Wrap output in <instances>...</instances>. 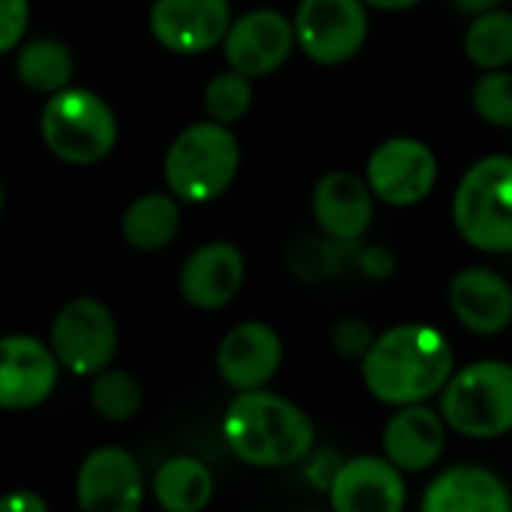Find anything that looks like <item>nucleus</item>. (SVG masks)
Returning <instances> with one entry per match:
<instances>
[{
    "mask_svg": "<svg viewBox=\"0 0 512 512\" xmlns=\"http://www.w3.org/2000/svg\"><path fill=\"white\" fill-rule=\"evenodd\" d=\"M440 392V416L452 431L479 440L512 431V365L473 362Z\"/></svg>",
    "mask_w": 512,
    "mask_h": 512,
    "instance_id": "obj_6",
    "label": "nucleus"
},
{
    "mask_svg": "<svg viewBox=\"0 0 512 512\" xmlns=\"http://www.w3.org/2000/svg\"><path fill=\"white\" fill-rule=\"evenodd\" d=\"M359 362L368 392L392 407L419 404L437 395L452 377L446 335L422 323H404L377 335Z\"/></svg>",
    "mask_w": 512,
    "mask_h": 512,
    "instance_id": "obj_1",
    "label": "nucleus"
},
{
    "mask_svg": "<svg viewBox=\"0 0 512 512\" xmlns=\"http://www.w3.org/2000/svg\"><path fill=\"white\" fill-rule=\"evenodd\" d=\"M437 181V157L419 139H386L380 142L365 166V184L371 193L395 208L422 202Z\"/></svg>",
    "mask_w": 512,
    "mask_h": 512,
    "instance_id": "obj_9",
    "label": "nucleus"
},
{
    "mask_svg": "<svg viewBox=\"0 0 512 512\" xmlns=\"http://www.w3.org/2000/svg\"><path fill=\"white\" fill-rule=\"evenodd\" d=\"M58 359L34 335L0 338V410H31L52 398L58 386Z\"/></svg>",
    "mask_w": 512,
    "mask_h": 512,
    "instance_id": "obj_13",
    "label": "nucleus"
},
{
    "mask_svg": "<svg viewBox=\"0 0 512 512\" xmlns=\"http://www.w3.org/2000/svg\"><path fill=\"white\" fill-rule=\"evenodd\" d=\"M247 260L232 241H208L196 247L178 275V290L196 311L226 308L244 287Z\"/></svg>",
    "mask_w": 512,
    "mask_h": 512,
    "instance_id": "obj_15",
    "label": "nucleus"
},
{
    "mask_svg": "<svg viewBox=\"0 0 512 512\" xmlns=\"http://www.w3.org/2000/svg\"><path fill=\"white\" fill-rule=\"evenodd\" d=\"M473 112L491 127H512V76L503 70H485L470 88Z\"/></svg>",
    "mask_w": 512,
    "mask_h": 512,
    "instance_id": "obj_28",
    "label": "nucleus"
},
{
    "mask_svg": "<svg viewBox=\"0 0 512 512\" xmlns=\"http://www.w3.org/2000/svg\"><path fill=\"white\" fill-rule=\"evenodd\" d=\"M464 55L479 70H503L512 64V13L488 10L476 16L464 34Z\"/></svg>",
    "mask_w": 512,
    "mask_h": 512,
    "instance_id": "obj_24",
    "label": "nucleus"
},
{
    "mask_svg": "<svg viewBox=\"0 0 512 512\" xmlns=\"http://www.w3.org/2000/svg\"><path fill=\"white\" fill-rule=\"evenodd\" d=\"M40 136L58 160L94 166L112 154L118 142V118L100 94L67 85L49 94L40 112Z\"/></svg>",
    "mask_w": 512,
    "mask_h": 512,
    "instance_id": "obj_5",
    "label": "nucleus"
},
{
    "mask_svg": "<svg viewBox=\"0 0 512 512\" xmlns=\"http://www.w3.org/2000/svg\"><path fill=\"white\" fill-rule=\"evenodd\" d=\"M181 208L172 193H142L136 196L121 217V235L133 250L157 253L178 235Z\"/></svg>",
    "mask_w": 512,
    "mask_h": 512,
    "instance_id": "obj_22",
    "label": "nucleus"
},
{
    "mask_svg": "<svg viewBox=\"0 0 512 512\" xmlns=\"http://www.w3.org/2000/svg\"><path fill=\"white\" fill-rule=\"evenodd\" d=\"M202 103H205V112H208L211 121L229 127V124L241 121V118L250 112L253 85H250L247 76H241V73H235V70L217 73V76L205 85Z\"/></svg>",
    "mask_w": 512,
    "mask_h": 512,
    "instance_id": "obj_26",
    "label": "nucleus"
},
{
    "mask_svg": "<svg viewBox=\"0 0 512 512\" xmlns=\"http://www.w3.org/2000/svg\"><path fill=\"white\" fill-rule=\"evenodd\" d=\"M73 73H76L73 52L61 40L40 37L19 49L16 76L25 88L37 91V94H55V91L67 88Z\"/></svg>",
    "mask_w": 512,
    "mask_h": 512,
    "instance_id": "obj_23",
    "label": "nucleus"
},
{
    "mask_svg": "<svg viewBox=\"0 0 512 512\" xmlns=\"http://www.w3.org/2000/svg\"><path fill=\"white\" fill-rule=\"evenodd\" d=\"M500 0H452V7L467 13V16H482L488 10H497Z\"/></svg>",
    "mask_w": 512,
    "mask_h": 512,
    "instance_id": "obj_34",
    "label": "nucleus"
},
{
    "mask_svg": "<svg viewBox=\"0 0 512 512\" xmlns=\"http://www.w3.org/2000/svg\"><path fill=\"white\" fill-rule=\"evenodd\" d=\"M0 512H52L46 497L31 488H16L0 494Z\"/></svg>",
    "mask_w": 512,
    "mask_h": 512,
    "instance_id": "obj_32",
    "label": "nucleus"
},
{
    "mask_svg": "<svg viewBox=\"0 0 512 512\" xmlns=\"http://www.w3.org/2000/svg\"><path fill=\"white\" fill-rule=\"evenodd\" d=\"M293 49V22L278 10H250L241 19L229 22V31L223 37L229 70L247 79L278 73L290 61Z\"/></svg>",
    "mask_w": 512,
    "mask_h": 512,
    "instance_id": "obj_11",
    "label": "nucleus"
},
{
    "mask_svg": "<svg viewBox=\"0 0 512 512\" xmlns=\"http://www.w3.org/2000/svg\"><path fill=\"white\" fill-rule=\"evenodd\" d=\"M446 446V422L422 404H404L383 428V452L398 470L431 467Z\"/></svg>",
    "mask_w": 512,
    "mask_h": 512,
    "instance_id": "obj_19",
    "label": "nucleus"
},
{
    "mask_svg": "<svg viewBox=\"0 0 512 512\" xmlns=\"http://www.w3.org/2000/svg\"><path fill=\"white\" fill-rule=\"evenodd\" d=\"M293 37L314 64H347L368 40V10L362 0H302L293 19Z\"/></svg>",
    "mask_w": 512,
    "mask_h": 512,
    "instance_id": "obj_8",
    "label": "nucleus"
},
{
    "mask_svg": "<svg viewBox=\"0 0 512 512\" xmlns=\"http://www.w3.org/2000/svg\"><path fill=\"white\" fill-rule=\"evenodd\" d=\"M145 476L124 446L91 449L76 473V503L82 512H139Z\"/></svg>",
    "mask_w": 512,
    "mask_h": 512,
    "instance_id": "obj_10",
    "label": "nucleus"
},
{
    "mask_svg": "<svg viewBox=\"0 0 512 512\" xmlns=\"http://www.w3.org/2000/svg\"><path fill=\"white\" fill-rule=\"evenodd\" d=\"M326 488L332 512H401L407 497L401 470L377 455L338 464Z\"/></svg>",
    "mask_w": 512,
    "mask_h": 512,
    "instance_id": "obj_14",
    "label": "nucleus"
},
{
    "mask_svg": "<svg viewBox=\"0 0 512 512\" xmlns=\"http://www.w3.org/2000/svg\"><path fill=\"white\" fill-rule=\"evenodd\" d=\"M314 422L290 398L269 389H247L223 413L229 452L253 467H287L314 449Z\"/></svg>",
    "mask_w": 512,
    "mask_h": 512,
    "instance_id": "obj_2",
    "label": "nucleus"
},
{
    "mask_svg": "<svg viewBox=\"0 0 512 512\" xmlns=\"http://www.w3.org/2000/svg\"><path fill=\"white\" fill-rule=\"evenodd\" d=\"M356 241H338V238H302L290 256V266L305 281H323L344 269L350 263V247Z\"/></svg>",
    "mask_w": 512,
    "mask_h": 512,
    "instance_id": "obj_27",
    "label": "nucleus"
},
{
    "mask_svg": "<svg viewBox=\"0 0 512 512\" xmlns=\"http://www.w3.org/2000/svg\"><path fill=\"white\" fill-rule=\"evenodd\" d=\"M232 13L229 0H154L148 28L172 55H202L223 43Z\"/></svg>",
    "mask_w": 512,
    "mask_h": 512,
    "instance_id": "obj_12",
    "label": "nucleus"
},
{
    "mask_svg": "<svg viewBox=\"0 0 512 512\" xmlns=\"http://www.w3.org/2000/svg\"><path fill=\"white\" fill-rule=\"evenodd\" d=\"M4 205H7V190H4V181H0V211H4Z\"/></svg>",
    "mask_w": 512,
    "mask_h": 512,
    "instance_id": "obj_35",
    "label": "nucleus"
},
{
    "mask_svg": "<svg viewBox=\"0 0 512 512\" xmlns=\"http://www.w3.org/2000/svg\"><path fill=\"white\" fill-rule=\"evenodd\" d=\"M31 22L28 0H0V55L22 46Z\"/></svg>",
    "mask_w": 512,
    "mask_h": 512,
    "instance_id": "obj_29",
    "label": "nucleus"
},
{
    "mask_svg": "<svg viewBox=\"0 0 512 512\" xmlns=\"http://www.w3.org/2000/svg\"><path fill=\"white\" fill-rule=\"evenodd\" d=\"M362 4L380 13H401V10H413L422 0H362Z\"/></svg>",
    "mask_w": 512,
    "mask_h": 512,
    "instance_id": "obj_33",
    "label": "nucleus"
},
{
    "mask_svg": "<svg viewBox=\"0 0 512 512\" xmlns=\"http://www.w3.org/2000/svg\"><path fill=\"white\" fill-rule=\"evenodd\" d=\"M151 494L166 512H202L214 497V476L199 458L175 455L157 467Z\"/></svg>",
    "mask_w": 512,
    "mask_h": 512,
    "instance_id": "obj_21",
    "label": "nucleus"
},
{
    "mask_svg": "<svg viewBox=\"0 0 512 512\" xmlns=\"http://www.w3.org/2000/svg\"><path fill=\"white\" fill-rule=\"evenodd\" d=\"M49 347L61 368L76 377H94L118 353V323L100 299L79 296L52 320Z\"/></svg>",
    "mask_w": 512,
    "mask_h": 512,
    "instance_id": "obj_7",
    "label": "nucleus"
},
{
    "mask_svg": "<svg viewBox=\"0 0 512 512\" xmlns=\"http://www.w3.org/2000/svg\"><path fill=\"white\" fill-rule=\"evenodd\" d=\"M452 220L470 247L512 253V157H482L464 172L455 187Z\"/></svg>",
    "mask_w": 512,
    "mask_h": 512,
    "instance_id": "obj_4",
    "label": "nucleus"
},
{
    "mask_svg": "<svg viewBox=\"0 0 512 512\" xmlns=\"http://www.w3.org/2000/svg\"><path fill=\"white\" fill-rule=\"evenodd\" d=\"M374 341V332L359 317H344L332 326V347L344 359H362Z\"/></svg>",
    "mask_w": 512,
    "mask_h": 512,
    "instance_id": "obj_30",
    "label": "nucleus"
},
{
    "mask_svg": "<svg viewBox=\"0 0 512 512\" xmlns=\"http://www.w3.org/2000/svg\"><path fill=\"white\" fill-rule=\"evenodd\" d=\"M284 344L266 323H238L217 344V374L226 386L247 392L263 389L281 368Z\"/></svg>",
    "mask_w": 512,
    "mask_h": 512,
    "instance_id": "obj_16",
    "label": "nucleus"
},
{
    "mask_svg": "<svg viewBox=\"0 0 512 512\" xmlns=\"http://www.w3.org/2000/svg\"><path fill=\"white\" fill-rule=\"evenodd\" d=\"M145 404L142 383L124 368H103L91 380V407L106 422H130Z\"/></svg>",
    "mask_w": 512,
    "mask_h": 512,
    "instance_id": "obj_25",
    "label": "nucleus"
},
{
    "mask_svg": "<svg viewBox=\"0 0 512 512\" xmlns=\"http://www.w3.org/2000/svg\"><path fill=\"white\" fill-rule=\"evenodd\" d=\"M311 211L329 238L359 241L374 220V193L362 175L350 169H332L314 184Z\"/></svg>",
    "mask_w": 512,
    "mask_h": 512,
    "instance_id": "obj_17",
    "label": "nucleus"
},
{
    "mask_svg": "<svg viewBox=\"0 0 512 512\" xmlns=\"http://www.w3.org/2000/svg\"><path fill=\"white\" fill-rule=\"evenodd\" d=\"M446 296L455 320L476 335H497L512 323V287L485 266L461 269Z\"/></svg>",
    "mask_w": 512,
    "mask_h": 512,
    "instance_id": "obj_18",
    "label": "nucleus"
},
{
    "mask_svg": "<svg viewBox=\"0 0 512 512\" xmlns=\"http://www.w3.org/2000/svg\"><path fill=\"white\" fill-rule=\"evenodd\" d=\"M241 163V148L235 133L217 121H196L184 127L166 157L163 178L175 199L184 202H211L229 190Z\"/></svg>",
    "mask_w": 512,
    "mask_h": 512,
    "instance_id": "obj_3",
    "label": "nucleus"
},
{
    "mask_svg": "<svg viewBox=\"0 0 512 512\" xmlns=\"http://www.w3.org/2000/svg\"><path fill=\"white\" fill-rule=\"evenodd\" d=\"M422 512H512V497L497 473L467 464L440 473L428 485Z\"/></svg>",
    "mask_w": 512,
    "mask_h": 512,
    "instance_id": "obj_20",
    "label": "nucleus"
},
{
    "mask_svg": "<svg viewBox=\"0 0 512 512\" xmlns=\"http://www.w3.org/2000/svg\"><path fill=\"white\" fill-rule=\"evenodd\" d=\"M356 266H359V272H362L365 278L383 281V278H389V275L395 272L398 260H395V253H392L389 247H383V244H371V247L359 250Z\"/></svg>",
    "mask_w": 512,
    "mask_h": 512,
    "instance_id": "obj_31",
    "label": "nucleus"
}]
</instances>
